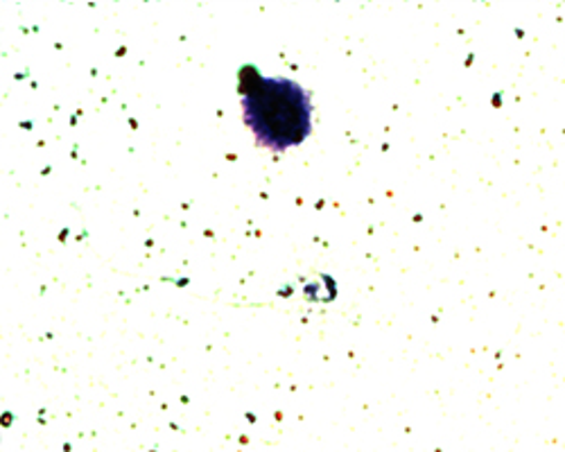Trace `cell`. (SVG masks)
Here are the masks:
<instances>
[{
  "instance_id": "obj_1",
  "label": "cell",
  "mask_w": 565,
  "mask_h": 452,
  "mask_svg": "<svg viewBox=\"0 0 565 452\" xmlns=\"http://www.w3.org/2000/svg\"><path fill=\"white\" fill-rule=\"evenodd\" d=\"M241 96L245 122L258 143L269 150H288L308 139L312 105L306 90L286 77H263L256 66H243Z\"/></svg>"
}]
</instances>
